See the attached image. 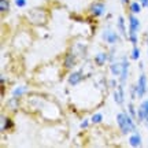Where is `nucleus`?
<instances>
[{"label":"nucleus","instance_id":"nucleus-28","mask_svg":"<svg viewBox=\"0 0 148 148\" xmlns=\"http://www.w3.org/2000/svg\"><path fill=\"white\" fill-rule=\"evenodd\" d=\"M88 125H89V122L86 121V119H85L84 122H81V127H82V129H86V127H88Z\"/></svg>","mask_w":148,"mask_h":148},{"label":"nucleus","instance_id":"nucleus-17","mask_svg":"<svg viewBox=\"0 0 148 148\" xmlns=\"http://www.w3.org/2000/svg\"><path fill=\"white\" fill-rule=\"evenodd\" d=\"M141 7L143 5L140 4V1H132V3H129V10H130V12H133V14H138L140 11H141Z\"/></svg>","mask_w":148,"mask_h":148},{"label":"nucleus","instance_id":"nucleus-2","mask_svg":"<svg viewBox=\"0 0 148 148\" xmlns=\"http://www.w3.org/2000/svg\"><path fill=\"white\" fill-rule=\"evenodd\" d=\"M27 18L33 25H44L47 21V12L42 8H33L27 12Z\"/></svg>","mask_w":148,"mask_h":148},{"label":"nucleus","instance_id":"nucleus-21","mask_svg":"<svg viewBox=\"0 0 148 148\" xmlns=\"http://www.w3.org/2000/svg\"><path fill=\"white\" fill-rule=\"evenodd\" d=\"M130 58L133 59V60H137L138 58H140V48L137 47V45H134L132 49V55H130Z\"/></svg>","mask_w":148,"mask_h":148},{"label":"nucleus","instance_id":"nucleus-30","mask_svg":"<svg viewBox=\"0 0 148 148\" xmlns=\"http://www.w3.org/2000/svg\"><path fill=\"white\" fill-rule=\"evenodd\" d=\"M110 84H111V86H112V88H115V81H114V79H112V81H111Z\"/></svg>","mask_w":148,"mask_h":148},{"label":"nucleus","instance_id":"nucleus-15","mask_svg":"<svg viewBox=\"0 0 148 148\" xmlns=\"http://www.w3.org/2000/svg\"><path fill=\"white\" fill-rule=\"evenodd\" d=\"M116 27H118V32H119V34H121L122 37H126V38H127L126 29H125V21H123V18H122V16H119V18H118Z\"/></svg>","mask_w":148,"mask_h":148},{"label":"nucleus","instance_id":"nucleus-26","mask_svg":"<svg viewBox=\"0 0 148 148\" xmlns=\"http://www.w3.org/2000/svg\"><path fill=\"white\" fill-rule=\"evenodd\" d=\"M140 107L143 108L144 112H145V114H147V116H148V99H147V100H144L143 103H141V106H140Z\"/></svg>","mask_w":148,"mask_h":148},{"label":"nucleus","instance_id":"nucleus-14","mask_svg":"<svg viewBox=\"0 0 148 148\" xmlns=\"http://www.w3.org/2000/svg\"><path fill=\"white\" fill-rule=\"evenodd\" d=\"M129 144L132 145V147H140L141 145V134L136 130V132H133V134L129 137Z\"/></svg>","mask_w":148,"mask_h":148},{"label":"nucleus","instance_id":"nucleus-3","mask_svg":"<svg viewBox=\"0 0 148 148\" xmlns=\"http://www.w3.org/2000/svg\"><path fill=\"white\" fill-rule=\"evenodd\" d=\"M136 86H137V97H138V99L144 97V95L148 92V88H147V75H145V74H141V75L138 77V81H137V84H136Z\"/></svg>","mask_w":148,"mask_h":148},{"label":"nucleus","instance_id":"nucleus-13","mask_svg":"<svg viewBox=\"0 0 148 148\" xmlns=\"http://www.w3.org/2000/svg\"><path fill=\"white\" fill-rule=\"evenodd\" d=\"M108 60V52H99L95 55V63L97 66H104Z\"/></svg>","mask_w":148,"mask_h":148},{"label":"nucleus","instance_id":"nucleus-6","mask_svg":"<svg viewBox=\"0 0 148 148\" xmlns=\"http://www.w3.org/2000/svg\"><path fill=\"white\" fill-rule=\"evenodd\" d=\"M75 64H77V55L74 52H67L63 59V67L66 70H70L73 69Z\"/></svg>","mask_w":148,"mask_h":148},{"label":"nucleus","instance_id":"nucleus-23","mask_svg":"<svg viewBox=\"0 0 148 148\" xmlns=\"http://www.w3.org/2000/svg\"><path fill=\"white\" fill-rule=\"evenodd\" d=\"M127 38L130 40V42H132L133 45H137V33H136V32H130V30H129Z\"/></svg>","mask_w":148,"mask_h":148},{"label":"nucleus","instance_id":"nucleus-19","mask_svg":"<svg viewBox=\"0 0 148 148\" xmlns=\"http://www.w3.org/2000/svg\"><path fill=\"white\" fill-rule=\"evenodd\" d=\"M10 10V1L8 0H0V11L4 14V12H8Z\"/></svg>","mask_w":148,"mask_h":148},{"label":"nucleus","instance_id":"nucleus-9","mask_svg":"<svg viewBox=\"0 0 148 148\" xmlns=\"http://www.w3.org/2000/svg\"><path fill=\"white\" fill-rule=\"evenodd\" d=\"M84 78V75H82V70H78V71H73V73L69 75V85L71 86H75V85H78L81 81Z\"/></svg>","mask_w":148,"mask_h":148},{"label":"nucleus","instance_id":"nucleus-4","mask_svg":"<svg viewBox=\"0 0 148 148\" xmlns=\"http://www.w3.org/2000/svg\"><path fill=\"white\" fill-rule=\"evenodd\" d=\"M101 37H103V40H104L106 42H108V44H116V42L121 41L119 33L114 32V30H110V29L104 30L103 34H101Z\"/></svg>","mask_w":148,"mask_h":148},{"label":"nucleus","instance_id":"nucleus-5","mask_svg":"<svg viewBox=\"0 0 148 148\" xmlns=\"http://www.w3.org/2000/svg\"><path fill=\"white\" fill-rule=\"evenodd\" d=\"M104 12H106V4L101 3V1H96L89 7V14L92 16H95V18L101 16Z\"/></svg>","mask_w":148,"mask_h":148},{"label":"nucleus","instance_id":"nucleus-18","mask_svg":"<svg viewBox=\"0 0 148 148\" xmlns=\"http://www.w3.org/2000/svg\"><path fill=\"white\" fill-rule=\"evenodd\" d=\"M26 92H27L26 86H16L15 89L12 90V96H15V97H22Z\"/></svg>","mask_w":148,"mask_h":148},{"label":"nucleus","instance_id":"nucleus-31","mask_svg":"<svg viewBox=\"0 0 148 148\" xmlns=\"http://www.w3.org/2000/svg\"><path fill=\"white\" fill-rule=\"evenodd\" d=\"M147 45H148V40H147Z\"/></svg>","mask_w":148,"mask_h":148},{"label":"nucleus","instance_id":"nucleus-25","mask_svg":"<svg viewBox=\"0 0 148 148\" xmlns=\"http://www.w3.org/2000/svg\"><path fill=\"white\" fill-rule=\"evenodd\" d=\"M15 1V4H16V7H19V8H22V7H25L26 5V0H14Z\"/></svg>","mask_w":148,"mask_h":148},{"label":"nucleus","instance_id":"nucleus-29","mask_svg":"<svg viewBox=\"0 0 148 148\" xmlns=\"http://www.w3.org/2000/svg\"><path fill=\"white\" fill-rule=\"evenodd\" d=\"M121 3L123 5H127V4H129V0H121Z\"/></svg>","mask_w":148,"mask_h":148},{"label":"nucleus","instance_id":"nucleus-27","mask_svg":"<svg viewBox=\"0 0 148 148\" xmlns=\"http://www.w3.org/2000/svg\"><path fill=\"white\" fill-rule=\"evenodd\" d=\"M138 1H140V4L143 5V7L148 8V0H138Z\"/></svg>","mask_w":148,"mask_h":148},{"label":"nucleus","instance_id":"nucleus-11","mask_svg":"<svg viewBox=\"0 0 148 148\" xmlns=\"http://www.w3.org/2000/svg\"><path fill=\"white\" fill-rule=\"evenodd\" d=\"M110 71L114 77H119L122 71V62H118V60H112L110 64Z\"/></svg>","mask_w":148,"mask_h":148},{"label":"nucleus","instance_id":"nucleus-7","mask_svg":"<svg viewBox=\"0 0 148 148\" xmlns=\"http://www.w3.org/2000/svg\"><path fill=\"white\" fill-rule=\"evenodd\" d=\"M112 96H114V101H115L116 104H122V103L125 101V89H123V84L116 85V89H114Z\"/></svg>","mask_w":148,"mask_h":148},{"label":"nucleus","instance_id":"nucleus-10","mask_svg":"<svg viewBox=\"0 0 148 148\" xmlns=\"http://www.w3.org/2000/svg\"><path fill=\"white\" fill-rule=\"evenodd\" d=\"M127 18H129V30L136 33L140 32V21H138V18H136L133 12H130L127 15Z\"/></svg>","mask_w":148,"mask_h":148},{"label":"nucleus","instance_id":"nucleus-20","mask_svg":"<svg viewBox=\"0 0 148 148\" xmlns=\"http://www.w3.org/2000/svg\"><path fill=\"white\" fill-rule=\"evenodd\" d=\"M101 121H103V115H101L100 112H96V114H93V115H92V118H90V122H92L93 125L101 123Z\"/></svg>","mask_w":148,"mask_h":148},{"label":"nucleus","instance_id":"nucleus-22","mask_svg":"<svg viewBox=\"0 0 148 148\" xmlns=\"http://www.w3.org/2000/svg\"><path fill=\"white\" fill-rule=\"evenodd\" d=\"M145 118H147V114L144 112V110L141 108V107H138V110H137V121L143 122V121H145Z\"/></svg>","mask_w":148,"mask_h":148},{"label":"nucleus","instance_id":"nucleus-24","mask_svg":"<svg viewBox=\"0 0 148 148\" xmlns=\"http://www.w3.org/2000/svg\"><path fill=\"white\" fill-rule=\"evenodd\" d=\"M127 110H129V114H130L133 118H137V111L134 110V106H133L132 101H130V103L127 104Z\"/></svg>","mask_w":148,"mask_h":148},{"label":"nucleus","instance_id":"nucleus-1","mask_svg":"<svg viewBox=\"0 0 148 148\" xmlns=\"http://www.w3.org/2000/svg\"><path fill=\"white\" fill-rule=\"evenodd\" d=\"M133 119L134 118L126 111H122L116 115V123H118V126H119V129H121V132L123 134L136 132V123H134Z\"/></svg>","mask_w":148,"mask_h":148},{"label":"nucleus","instance_id":"nucleus-12","mask_svg":"<svg viewBox=\"0 0 148 148\" xmlns=\"http://www.w3.org/2000/svg\"><path fill=\"white\" fill-rule=\"evenodd\" d=\"M12 127H14L12 119L8 118V116H5V115H1V130L5 132V130H11Z\"/></svg>","mask_w":148,"mask_h":148},{"label":"nucleus","instance_id":"nucleus-16","mask_svg":"<svg viewBox=\"0 0 148 148\" xmlns=\"http://www.w3.org/2000/svg\"><path fill=\"white\" fill-rule=\"evenodd\" d=\"M18 99H19V97L12 96L11 99H8V100H7V107H8L11 111H15L16 108H18V106H19V101H18Z\"/></svg>","mask_w":148,"mask_h":148},{"label":"nucleus","instance_id":"nucleus-8","mask_svg":"<svg viewBox=\"0 0 148 148\" xmlns=\"http://www.w3.org/2000/svg\"><path fill=\"white\" fill-rule=\"evenodd\" d=\"M122 71L119 75V82L125 85V82L127 81V73H129V60L126 56H122Z\"/></svg>","mask_w":148,"mask_h":148}]
</instances>
